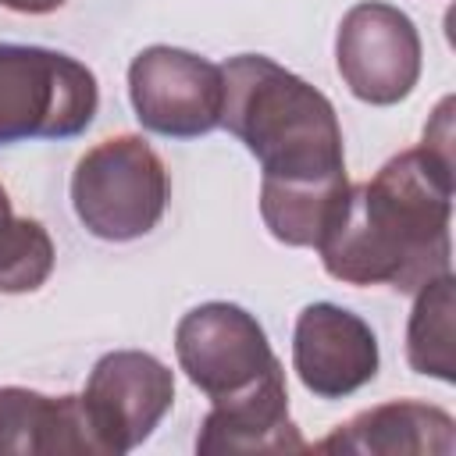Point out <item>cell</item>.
Instances as JSON below:
<instances>
[{"label":"cell","instance_id":"6da1fadb","mask_svg":"<svg viewBox=\"0 0 456 456\" xmlns=\"http://www.w3.org/2000/svg\"><path fill=\"white\" fill-rule=\"evenodd\" d=\"M452 132L395 153L370 182L349 185L317 249L335 281L417 292L449 274Z\"/></svg>","mask_w":456,"mask_h":456},{"label":"cell","instance_id":"7a4b0ae2","mask_svg":"<svg viewBox=\"0 0 456 456\" xmlns=\"http://www.w3.org/2000/svg\"><path fill=\"white\" fill-rule=\"evenodd\" d=\"M221 75V125L260 160L267 182H324L346 175L342 125L321 89L264 53H239Z\"/></svg>","mask_w":456,"mask_h":456},{"label":"cell","instance_id":"3957f363","mask_svg":"<svg viewBox=\"0 0 456 456\" xmlns=\"http://www.w3.org/2000/svg\"><path fill=\"white\" fill-rule=\"evenodd\" d=\"M100 107L96 75L46 46L0 43V146L28 139H75Z\"/></svg>","mask_w":456,"mask_h":456},{"label":"cell","instance_id":"277c9868","mask_svg":"<svg viewBox=\"0 0 456 456\" xmlns=\"http://www.w3.org/2000/svg\"><path fill=\"white\" fill-rule=\"evenodd\" d=\"M167 167L142 135H114L86 150L71 175V207L89 235L132 242L150 235L167 207Z\"/></svg>","mask_w":456,"mask_h":456},{"label":"cell","instance_id":"5b68a950","mask_svg":"<svg viewBox=\"0 0 456 456\" xmlns=\"http://www.w3.org/2000/svg\"><path fill=\"white\" fill-rule=\"evenodd\" d=\"M175 356L185 378L217 399L242 395L281 370L260 321L235 303H203L175 328Z\"/></svg>","mask_w":456,"mask_h":456},{"label":"cell","instance_id":"8992f818","mask_svg":"<svg viewBox=\"0 0 456 456\" xmlns=\"http://www.w3.org/2000/svg\"><path fill=\"white\" fill-rule=\"evenodd\" d=\"M128 96L146 132L196 139L221 125L224 75L200 53L178 46H146L128 64Z\"/></svg>","mask_w":456,"mask_h":456},{"label":"cell","instance_id":"52a82bcc","mask_svg":"<svg viewBox=\"0 0 456 456\" xmlns=\"http://www.w3.org/2000/svg\"><path fill=\"white\" fill-rule=\"evenodd\" d=\"M175 403V374L142 349H114L96 360L82 410L100 456H121L142 445Z\"/></svg>","mask_w":456,"mask_h":456},{"label":"cell","instance_id":"ba28073f","mask_svg":"<svg viewBox=\"0 0 456 456\" xmlns=\"http://www.w3.org/2000/svg\"><path fill=\"white\" fill-rule=\"evenodd\" d=\"M338 75L349 93L370 107L406 100L420 78V36L406 11L363 0L342 14L335 36Z\"/></svg>","mask_w":456,"mask_h":456},{"label":"cell","instance_id":"9c48e42d","mask_svg":"<svg viewBox=\"0 0 456 456\" xmlns=\"http://www.w3.org/2000/svg\"><path fill=\"white\" fill-rule=\"evenodd\" d=\"M292 367L317 399H346L378 374V338L363 317L335 303H310L296 317Z\"/></svg>","mask_w":456,"mask_h":456},{"label":"cell","instance_id":"30bf717a","mask_svg":"<svg viewBox=\"0 0 456 456\" xmlns=\"http://www.w3.org/2000/svg\"><path fill=\"white\" fill-rule=\"evenodd\" d=\"M196 452H306L303 435L289 420L285 370L271 374L242 395L217 399L200 424Z\"/></svg>","mask_w":456,"mask_h":456},{"label":"cell","instance_id":"8fae6325","mask_svg":"<svg viewBox=\"0 0 456 456\" xmlns=\"http://www.w3.org/2000/svg\"><path fill=\"white\" fill-rule=\"evenodd\" d=\"M317 452H370V456H449L456 449V420L431 403L395 399L370 406L338 424Z\"/></svg>","mask_w":456,"mask_h":456},{"label":"cell","instance_id":"7c38bea8","mask_svg":"<svg viewBox=\"0 0 456 456\" xmlns=\"http://www.w3.org/2000/svg\"><path fill=\"white\" fill-rule=\"evenodd\" d=\"M100 456L82 395H43L32 388H0V456Z\"/></svg>","mask_w":456,"mask_h":456},{"label":"cell","instance_id":"4fadbf2b","mask_svg":"<svg viewBox=\"0 0 456 456\" xmlns=\"http://www.w3.org/2000/svg\"><path fill=\"white\" fill-rule=\"evenodd\" d=\"M349 182L346 175L324 182H260V217L285 246H317L331 224Z\"/></svg>","mask_w":456,"mask_h":456},{"label":"cell","instance_id":"5bb4252c","mask_svg":"<svg viewBox=\"0 0 456 456\" xmlns=\"http://www.w3.org/2000/svg\"><path fill=\"white\" fill-rule=\"evenodd\" d=\"M406 360L417 374L438 381L456 378L452 360V271L417 289V303L406 328Z\"/></svg>","mask_w":456,"mask_h":456},{"label":"cell","instance_id":"9a60e30c","mask_svg":"<svg viewBox=\"0 0 456 456\" xmlns=\"http://www.w3.org/2000/svg\"><path fill=\"white\" fill-rule=\"evenodd\" d=\"M53 271V242L32 217H11L0 228V292H36Z\"/></svg>","mask_w":456,"mask_h":456},{"label":"cell","instance_id":"2e32d148","mask_svg":"<svg viewBox=\"0 0 456 456\" xmlns=\"http://www.w3.org/2000/svg\"><path fill=\"white\" fill-rule=\"evenodd\" d=\"M68 0H0V7L18 11V14H50L57 7H64Z\"/></svg>","mask_w":456,"mask_h":456},{"label":"cell","instance_id":"e0dca14e","mask_svg":"<svg viewBox=\"0 0 456 456\" xmlns=\"http://www.w3.org/2000/svg\"><path fill=\"white\" fill-rule=\"evenodd\" d=\"M11 217H14V214H11V200H7V189L0 185V228H4Z\"/></svg>","mask_w":456,"mask_h":456}]
</instances>
